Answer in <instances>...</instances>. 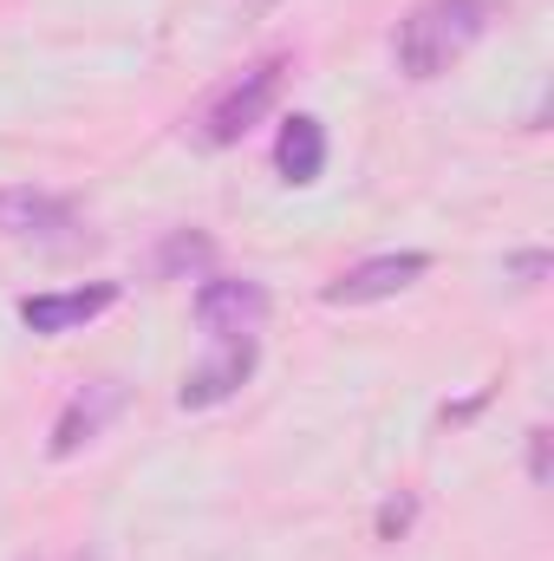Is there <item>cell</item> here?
Returning a JSON list of instances; mask_svg holds the SVG:
<instances>
[{
  "label": "cell",
  "mask_w": 554,
  "mask_h": 561,
  "mask_svg": "<svg viewBox=\"0 0 554 561\" xmlns=\"http://www.w3.org/2000/svg\"><path fill=\"white\" fill-rule=\"evenodd\" d=\"M489 0H417L412 13L399 20L392 33V53H399V72L405 79H443L483 33H489Z\"/></svg>",
  "instance_id": "obj_1"
},
{
  "label": "cell",
  "mask_w": 554,
  "mask_h": 561,
  "mask_svg": "<svg viewBox=\"0 0 554 561\" xmlns=\"http://www.w3.org/2000/svg\"><path fill=\"white\" fill-rule=\"evenodd\" d=\"M280 66L287 59H255L242 79H229L216 99H209V112L196 118V138L209 144V150H229V144H242L262 118H268V105L280 99Z\"/></svg>",
  "instance_id": "obj_2"
},
{
  "label": "cell",
  "mask_w": 554,
  "mask_h": 561,
  "mask_svg": "<svg viewBox=\"0 0 554 561\" xmlns=\"http://www.w3.org/2000/svg\"><path fill=\"white\" fill-rule=\"evenodd\" d=\"M424 275H430V255H424V249H392V255H366V262H353L339 280H326L320 300H326V307H372V300L405 294V287L424 280Z\"/></svg>",
  "instance_id": "obj_3"
},
{
  "label": "cell",
  "mask_w": 554,
  "mask_h": 561,
  "mask_svg": "<svg viewBox=\"0 0 554 561\" xmlns=\"http://www.w3.org/2000/svg\"><path fill=\"white\" fill-rule=\"evenodd\" d=\"M268 320V287L235 275H203L196 287V327L216 340H255V327Z\"/></svg>",
  "instance_id": "obj_4"
},
{
  "label": "cell",
  "mask_w": 554,
  "mask_h": 561,
  "mask_svg": "<svg viewBox=\"0 0 554 561\" xmlns=\"http://www.w3.org/2000/svg\"><path fill=\"white\" fill-rule=\"evenodd\" d=\"M105 307H118V280H92V287H66V294H26L20 300V327L39 340H59L85 320H99Z\"/></svg>",
  "instance_id": "obj_5"
},
{
  "label": "cell",
  "mask_w": 554,
  "mask_h": 561,
  "mask_svg": "<svg viewBox=\"0 0 554 561\" xmlns=\"http://www.w3.org/2000/svg\"><path fill=\"white\" fill-rule=\"evenodd\" d=\"M125 412V386L118 379H92V386H79L72 399H66V412H59V424H53V444H46V457H79L105 424Z\"/></svg>",
  "instance_id": "obj_6"
},
{
  "label": "cell",
  "mask_w": 554,
  "mask_h": 561,
  "mask_svg": "<svg viewBox=\"0 0 554 561\" xmlns=\"http://www.w3.org/2000/svg\"><path fill=\"white\" fill-rule=\"evenodd\" d=\"M249 373H255V340H222V353H216L209 366H196V373L183 379L176 405H183V412H209V405L235 399V392L249 386Z\"/></svg>",
  "instance_id": "obj_7"
},
{
  "label": "cell",
  "mask_w": 554,
  "mask_h": 561,
  "mask_svg": "<svg viewBox=\"0 0 554 561\" xmlns=\"http://www.w3.org/2000/svg\"><path fill=\"white\" fill-rule=\"evenodd\" d=\"M72 229V203L66 196H46V190H0V236H20V242H46V236H66Z\"/></svg>",
  "instance_id": "obj_8"
},
{
  "label": "cell",
  "mask_w": 554,
  "mask_h": 561,
  "mask_svg": "<svg viewBox=\"0 0 554 561\" xmlns=\"http://www.w3.org/2000/svg\"><path fill=\"white\" fill-rule=\"evenodd\" d=\"M275 170H280V183H293V190L320 183V170H326V125H320L313 112H293V118L280 125Z\"/></svg>",
  "instance_id": "obj_9"
},
{
  "label": "cell",
  "mask_w": 554,
  "mask_h": 561,
  "mask_svg": "<svg viewBox=\"0 0 554 561\" xmlns=\"http://www.w3.org/2000/svg\"><path fill=\"white\" fill-rule=\"evenodd\" d=\"M209 262H216V242L203 236V229H176L163 249H157V275H209Z\"/></svg>",
  "instance_id": "obj_10"
},
{
  "label": "cell",
  "mask_w": 554,
  "mask_h": 561,
  "mask_svg": "<svg viewBox=\"0 0 554 561\" xmlns=\"http://www.w3.org/2000/svg\"><path fill=\"white\" fill-rule=\"evenodd\" d=\"M412 496H392V503H385V510H379V542H399V536H405V529H412Z\"/></svg>",
  "instance_id": "obj_11"
},
{
  "label": "cell",
  "mask_w": 554,
  "mask_h": 561,
  "mask_svg": "<svg viewBox=\"0 0 554 561\" xmlns=\"http://www.w3.org/2000/svg\"><path fill=\"white\" fill-rule=\"evenodd\" d=\"M549 444H554L549 424H535V431H529V483H535V490H549V470H554V463H549Z\"/></svg>",
  "instance_id": "obj_12"
},
{
  "label": "cell",
  "mask_w": 554,
  "mask_h": 561,
  "mask_svg": "<svg viewBox=\"0 0 554 561\" xmlns=\"http://www.w3.org/2000/svg\"><path fill=\"white\" fill-rule=\"evenodd\" d=\"M509 275L522 280V287H535V280L549 275V255H542V249H529V255H509Z\"/></svg>",
  "instance_id": "obj_13"
},
{
  "label": "cell",
  "mask_w": 554,
  "mask_h": 561,
  "mask_svg": "<svg viewBox=\"0 0 554 561\" xmlns=\"http://www.w3.org/2000/svg\"><path fill=\"white\" fill-rule=\"evenodd\" d=\"M79 561H105V556H79Z\"/></svg>",
  "instance_id": "obj_14"
}]
</instances>
